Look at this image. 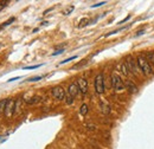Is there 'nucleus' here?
Listing matches in <instances>:
<instances>
[{
  "label": "nucleus",
  "instance_id": "obj_6",
  "mask_svg": "<svg viewBox=\"0 0 154 149\" xmlns=\"http://www.w3.org/2000/svg\"><path fill=\"white\" fill-rule=\"evenodd\" d=\"M52 96L58 99V101H62V99H65V90L62 88V87H55L52 89Z\"/></svg>",
  "mask_w": 154,
  "mask_h": 149
},
{
  "label": "nucleus",
  "instance_id": "obj_14",
  "mask_svg": "<svg viewBox=\"0 0 154 149\" xmlns=\"http://www.w3.org/2000/svg\"><path fill=\"white\" fill-rule=\"evenodd\" d=\"M39 99H40V97L36 96V97H32V98L27 99V101H26V103H27V104H35V103H38Z\"/></svg>",
  "mask_w": 154,
  "mask_h": 149
},
{
  "label": "nucleus",
  "instance_id": "obj_15",
  "mask_svg": "<svg viewBox=\"0 0 154 149\" xmlns=\"http://www.w3.org/2000/svg\"><path fill=\"white\" fill-rule=\"evenodd\" d=\"M7 101H8V99H1V101H0V112L5 111V108H6Z\"/></svg>",
  "mask_w": 154,
  "mask_h": 149
},
{
  "label": "nucleus",
  "instance_id": "obj_19",
  "mask_svg": "<svg viewBox=\"0 0 154 149\" xmlns=\"http://www.w3.org/2000/svg\"><path fill=\"white\" fill-rule=\"evenodd\" d=\"M77 56H72V57H69V58H66V59H64V60H62L60 63H59V65H62V64H65V63H69V62H71V60H74V59H76Z\"/></svg>",
  "mask_w": 154,
  "mask_h": 149
},
{
  "label": "nucleus",
  "instance_id": "obj_1",
  "mask_svg": "<svg viewBox=\"0 0 154 149\" xmlns=\"http://www.w3.org/2000/svg\"><path fill=\"white\" fill-rule=\"evenodd\" d=\"M136 63H137L139 70H141L142 74H145V76H151V74H153L152 65L148 63V60L145 58V56L137 57V58H136Z\"/></svg>",
  "mask_w": 154,
  "mask_h": 149
},
{
  "label": "nucleus",
  "instance_id": "obj_5",
  "mask_svg": "<svg viewBox=\"0 0 154 149\" xmlns=\"http://www.w3.org/2000/svg\"><path fill=\"white\" fill-rule=\"evenodd\" d=\"M4 112H5V115H6L7 117H11V116L13 115V112H16V101L8 99Z\"/></svg>",
  "mask_w": 154,
  "mask_h": 149
},
{
  "label": "nucleus",
  "instance_id": "obj_26",
  "mask_svg": "<svg viewBox=\"0 0 154 149\" xmlns=\"http://www.w3.org/2000/svg\"><path fill=\"white\" fill-rule=\"evenodd\" d=\"M143 33H145V30H141V31H139V32H136V35H135V36L137 37V36H141V35H143Z\"/></svg>",
  "mask_w": 154,
  "mask_h": 149
},
{
  "label": "nucleus",
  "instance_id": "obj_4",
  "mask_svg": "<svg viewBox=\"0 0 154 149\" xmlns=\"http://www.w3.org/2000/svg\"><path fill=\"white\" fill-rule=\"evenodd\" d=\"M127 68H128V71H131V74H133L134 76H137L139 74V66H137V63L134 60V58L132 56H129L127 58Z\"/></svg>",
  "mask_w": 154,
  "mask_h": 149
},
{
  "label": "nucleus",
  "instance_id": "obj_11",
  "mask_svg": "<svg viewBox=\"0 0 154 149\" xmlns=\"http://www.w3.org/2000/svg\"><path fill=\"white\" fill-rule=\"evenodd\" d=\"M145 58L148 60V63H149L151 65H154V52H148Z\"/></svg>",
  "mask_w": 154,
  "mask_h": 149
},
{
  "label": "nucleus",
  "instance_id": "obj_7",
  "mask_svg": "<svg viewBox=\"0 0 154 149\" xmlns=\"http://www.w3.org/2000/svg\"><path fill=\"white\" fill-rule=\"evenodd\" d=\"M77 85H78L79 91L83 93V95L87 93V91H88V82H87L85 78H79V79L77 81Z\"/></svg>",
  "mask_w": 154,
  "mask_h": 149
},
{
  "label": "nucleus",
  "instance_id": "obj_27",
  "mask_svg": "<svg viewBox=\"0 0 154 149\" xmlns=\"http://www.w3.org/2000/svg\"><path fill=\"white\" fill-rule=\"evenodd\" d=\"M131 18V16H128V17H126V18L123 19V20H121V21H120V23H119V24H123V23H125V21H127V20H128V19Z\"/></svg>",
  "mask_w": 154,
  "mask_h": 149
},
{
  "label": "nucleus",
  "instance_id": "obj_10",
  "mask_svg": "<svg viewBox=\"0 0 154 149\" xmlns=\"http://www.w3.org/2000/svg\"><path fill=\"white\" fill-rule=\"evenodd\" d=\"M100 108H101V111L103 112L104 115H108L110 112V107L108 103H106L104 101H101L100 102Z\"/></svg>",
  "mask_w": 154,
  "mask_h": 149
},
{
  "label": "nucleus",
  "instance_id": "obj_2",
  "mask_svg": "<svg viewBox=\"0 0 154 149\" xmlns=\"http://www.w3.org/2000/svg\"><path fill=\"white\" fill-rule=\"evenodd\" d=\"M94 87H95V91L98 95L104 93V77L102 74H98L95 77V82H94Z\"/></svg>",
  "mask_w": 154,
  "mask_h": 149
},
{
  "label": "nucleus",
  "instance_id": "obj_28",
  "mask_svg": "<svg viewBox=\"0 0 154 149\" xmlns=\"http://www.w3.org/2000/svg\"><path fill=\"white\" fill-rule=\"evenodd\" d=\"M20 77H14V78H11V79H8V82H13V81H17V79H19Z\"/></svg>",
  "mask_w": 154,
  "mask_h": 149
},
{
  "label": "nucleus",
  "instance_id": "obj_17",
  "mask_svg": "<svg viewBox=\"0 0 154 149\" xmlns=\"http://www.w3.org/2000/svg\"><path fill=\"white\" fill-rule=\"evenodd\" d=\"M90 21H89V19L88 18H83L81 21H79V25H78V27H83V26H87L88 24H89Z\"/></svg>",
  "mask_w": 154,
  "mask_h": 149
},
{
  "label": "nucleus",
  "instance_id": "obj_16",
  "mask_svg": "<svg viewBox=\"0 0 154 149\" xmlns=\"http://www.w3.org/2000/svg\"><path fill=\"white\" fill-rule=\"evenodd\" d=\"M87 112H88V105L87 104H82V107L79 109V114L84 116V115H87Z\"/></svg>",
  "mask_w": 154,
  "mask_h": 149
},
{
  "label": "nucleus",
  "instance_id": "obj_21",
  "mask_svg": "<svg viewBox=\"0 0 154 149\" xmlns=\"http://www.w3.org/2000/svg\"><path fill=\"white\" fill-rule=\"evenodd\" d=\"M72 11H74V6H69V7H68V8H66V10L63 12V14H64V16H69V14H70Z\"/></svg>",
  "mask_w": 154,
  "mask_h": 149
},
{
  "label": "nucleus",
  "instance_id": "obj_8",
  "mask_svg": "<svg viewBox=\"0 0 154 149\" xmlns=\"http://www.w3.org/2000/svg\"><path fill=\"white\" fill-rule=\"evenodd\" d=\"M78 91H79V89H78L77 83H72V84H70V85H69V88H68V95H69V96H71L72 98H75V97H76Z\"/></svg>",
  "mask_w": 154,
  "mask_h": 149
},
{
  "label": "nucleus",
  "instance_id": "obj_9",
  "mask_svg": "<svg viewBox=\"0 0 154 149\" xmlns=\"http://www.w3.org/2000/svg\"><path fill=\"white\" fill-rule=\"evenodd\" d=\"M125 88L129 91V93H137V87L135 85L132 81H126V82H125Z\"/></svg>",
  "mask_w": 154,
  "mask_h": 149
},
{
  "label": "nucleus",
  "instance_id": "obj_20",
  "mask_svg": "<svg viewBox=\"0 0 154 149\" xmlns=\"http://www.w3.org/2000/svg\"><path fill=\"white\" fill-rule=\"evenodd\" d=\"M43 64H38V65H31V66H25L24 70H35V69H38L40 68Z\"/></svg>",
  "mask_w": 154,
  "mask_h": 149
},
{
  "label": "nucleus",
  "instance_id": "obj_25",
  "mask_svg": "<svg viewBox=\"0 0 154 149\" xmlns=\"http://www.w3.org/2000/svg\"><path fill=\"white\" fill-rule=\"evenodd\" d=\"M7 5V1H2V2H0V12L5 8V6Z\"/></svg>",
  "mask_w": 154,
  "mask_h": 149
},
{
  "label": "nucleus",
  "instance_id": "obj_24",
  "mask_svg": "<svg viewBox=\"0 0 154 149\" xmlns=\"http://www.w3.org/2000/svg\"><path fill=\"white\" fill-rule=\"evenodd\" d=\"M64 52V49H60V50H57V51H55L54 53H52V56H58V55H60V53H63Z\"/></svg>",
  "mask_w": 154,
  "mask_h": 149
},
{
  "label": "nucleus",
  "instance_id": "obj_23",
  "mask_svg": "<svg viewBox=\"0 0 154 149\" xmlns=\"http://www.w3.org/2000/svg\"><path fill=\"white\" fill-rule=\"evenodd\" d=\"M106 4V1H101V2H97L95 5H91V8H96V7H100V6H102V5H104Z\"/></svg>",
  "mask_w": 154,
  "mask_h": 149
},
{
  "label": "nucleus",
  "instance_id": "obj_22",
  "mask_svg": "<svg viewBox=\"0 0 154 149\" xmlns=\"http://www.w3.org/2000/svg\"><path fill=\"white\" fill-rule=\"evenodd\" d=\"M42 78H43V76H35V77L29 78V82H37V81H40Z\"/></svg>",
  "mask_w": 154,
  "mask_h": 149
},
{
  "label": "nucleus",
  "instance_id": "obj_3",
  "mask_svg": "<svg viewBox=\"0 0 154 149\" xmlns=\"http://www.w3.org/2000/svg\"><path fill=\"white\" fill-rule=\"evenodd\" d=\"M112 87L115 91H122L125 89V83L119 74H114L112 76Z\"/></svg>",
  "mask_w": 154,
  "mask_h": 149
},
{
  "label": "nucleus",
  "instance_id": "obj_13",
  "mask_svg": "<svg viewBox=\"0 0 154 149\" xmlns=\"http://www.w3.org/2000/svg\"><path fill=\"white\" fill-rule=\"evenodd\" d=\"M121 71L125 76H128L129 74V71H128V68H127V64L126 63H122L121 64Z\"/></svg>",
  "mask_w": 154,
  "mask_h": 149
},
{
  "label": "nucleus",
  "instance_id": "obj_29",
  "mask_svg": "<svg viewBox=\"0 0 154 149\" xmlns=\"http://www.w3.org/2000/svg\"><path fill=\"white\" fill-rule=\"evenodd\" d=\"M88 129H90V130H94V129H95V127H94V126H89V124H88Z\"/></svg>",
  "mask_w": 154,
  "mask_h": 149
},
{
  "label": "nucleus",
  "instance_id": "obj_18",
  "mask_svg": "<svg viewBox=\"0 0 154 149\" xmlns=\"http://www.w3.org/2000/svg\"><path fill=\"white\" fill-rule=\"evenodd\" d=\"M65 102H66V104H68V105H71V104L74 103V98H72L71 96L66 95V96H65Z\"/></svg>",
  "mask_w": 154,
  "mask_h": 149
},
{
  "label": "nucleus",
  "instance_id": "obj_12",
  "mask_svg": "<svg viewBox=\"0 0 154 149\" xmlns=\"http://www.w3.org/2000/svg\"><path fill=\"white\" fill-rule=\"evenodd\" d=\"M13 21H14V17H11L8 20H6L2 25H0V30H2V29H5V27H7V26H8V25H11Z\"/></svg>",
  "mask_w": 154,
  "mask_h": 149
}]
</instances>
